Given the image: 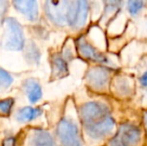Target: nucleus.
Wrapping results in <instances>:
<instances>
[{"label": "nucleus", "mask_w": 147, "mask_h": 146, "mask_svg": "<svg viewBox=\"0 0 147 146\" xmlns=\"http://www.w3.org/2000/svg\"><path fill=\"white\" fill-rule=\"evenodd\" d=\"M57 136L62 146H82L79 129L75 122L68 118H63L57 125Z\"/></svg>", "instance_id": "2"}, {"label": "nucleus", "mask_w": 147, "mask_h": 146, "mask_svg": "<svg viewBox=\"0 0 147 146\" xmlns=\"http://www.w3.org/2000/svg\"><path fill=\"white\" fill-rule=\"evenodd\" d=\"M89 4L87 1L69 2L66 20L69 26L73 28H81L85 25L88 18Z\"/></svg>", "instance_id": "4"}, {"label": "nucleus", "mask_w": 147, "mask_h": 146, "mask_svg": "<svg viewBox=\"0 0 147 146\" xmlns=\"http://www.w3.org/2000/svg\"><path fill=\"white\" fill-rule=\"evenodd\" d=\"M42 114V110L38 107H31L26 106L21 109H19L16 113V119L19 122H28L36 119Z\"/></svg>", "instance_id": "12"}, {"label": "nucleus", "mask_w": 147, "mask_h": 146, "mask_svg": "<svg viewBox=\"0 0 147 146\" xmlns=\"http://www.w3.org/2000/svg\"><path fill=\"white\" fill-rule=\"evenodd\" d=\"M6 31L7 37L5 40V48L8 50L19 51L22 50L25 43L23 29L18 21L14 18H6Z\"/></svg>", "instance_id": "3"}, {"label": "nucleus", "mask_w": 147, "mask_h": 146, "mask_svg": "<svg viewBox=\"0 0 147 146\" xmlns=\"http://www.w3.org/2000/svg\"><path fill=\"white\" fill-rule=\"evenodd\" d=\"M15 138L13 137H9V138L5 139L3 142V146H15Z\"/></svg>", "instance_id": "19"}, {"label": "nucleus", "mask_w": 147, "mask_h": 146, "mask_svg": "<svg viewBox=\"0 0 147 146\" xmlns=\"http://www.w3.org/2000/svg\"><path fill=\"white\" fill-rule=\"evenodd\" d=\"M13 105H14L13 98H6V99L0 100V114L9 115L11 113Z\"/></svg>", "instance_id": "16"}, {"label": "nucleus", "mask_w": 147, "mask_h": 146, "mask_svg": "<svg viewBox=\"0 0 147 146\" xmlns=\"http://www.w3.org/2000/svg\"><path fill=\"white\" fill-rule=\"evenodd\" d=\"M25 93L31 103H36L42 97V89L39 82L35 79H27L23 83Z\"/></svg>", "instance_id": "11"}, {"label": "nucleus", "mask_w": 147, "mask_h": 146, "mask_svg": "<svg viewBox=\"0 0 147 146\" xmlns=\"http://www.w3.org/2000/svg\"><path fill=\"white\" fill-rule=\"evenodd\" d=\"M13 82V78L8 72L0 67V90L8 88Z\"/></svg>", "instance_id": "15"}, {"label": "nucleus", "mask_w": 147, "mask_h": 146, "mask_svg": "<svg viewBox=\"0 0 147 146\" xmlns=\"http://www.w3.org/2000/svg\"><path fill=\"white\" fill-rule=\"evenodd\" d=\"M144 5L143 1H128L127 3V8L128 11L131 15H136L137 13H139L142 10Z\"/></svg>", "instance_id": "17"}, {"label": "nucleus", "mask_w": 147, "mask_h": 146, "mask_svg": "<svg viewBox=\"0 0 147 146\" xmlns=\"http://www.w3.org/2000/svg\"><path fill=\"white\" fill-rule=\"evenodd\" d=\"M13 6L23 15H25V17L27 19H29L30 21H35L38 18V4L36 1L33 0H19V1H13Z\"/></svg>", "instance_id": "9"}, {"label": "nucleus", "mask_w": 147, "mask_h": 146, "mask_svg": "<svg viewBox=\"0 0 147 146\" xmlns=\"http://www.w3.org/2000/svg\"><path fill=\"white\" fill-rule=\"evenodd\" d=\"M110 77V70L106 67L96 66L91 68L87 73V80L95 89H102L105 87Z\"/></svg>", "instance_id": "7"}, {"label": "nucleus", "mask_w": 147, "mask_h": 146, "mask_svg": "<svg viewBox=\"0 0 147 146\" xmlns=\"http://www.w3.org/2000/svg\"><path fill=\"white\" fill-rule=\"evenodd\" d=\"M140 83L143 86H147V71L141 76V78H140Z\"/></svg>", "instance_id": "20"}, {"label": "nucleus", "mask_w": 147, "mask_h": 146, "mask_svg": "<svg viewBox=\"0 0 147 146\" xmlns=\"http://www.w3.org/2000/svg\"><path fill=\"white\" fill-rule=\"evenodd\" d=\"M69 2H54V1H47L45 2V13L47 17L56 25H64L67 16V10Z\"/></svg>", "instance_id": "6"}, {"label": "nucleus", "mask_w": 147, "mask_h": 146, "mask_svg": "<svg viewBox=\"0 0 147 146\" xmlns=\"http://www.w3.org/2000/svg\"><path fill=\"white\" fill-rule=\"evenodd\" d=\"M52 65H53V73L58 77H63L68 72V66L67 61L65 57L61 55H55L52 59Z\"/></svg>", "instance_id": "13"}, {"label": "nucleus", "mask_w": 147, "mask_h": 146, "mask_svg": "<svg viewBox=\"0 0 147 146\" xmlns=\"http://www.w3.org/2000/svg\"><path fill=\"white\" fill-rule=\"evenodd\" d=\"M77 48L80 54L86 59H89V60L98 63H107V61H108L106 56H104L102 53H100L98 50H96L92 45H90L88 42H86L82 38L78 39Z\"/></svg>", "instance_id": "8"}, {"label": "nucleus", "mask_w": 147, "mask_h": 146, "mask_svg": "<svg viewBox=\"0 0 147 146\" xmlns=\"http://www.w3.org/2000/svg\"><path fill=\"white\" fill-rule=\"evenodd\" d=\"M111 117L110 110L100 102H87L80 108V118L84 128L96 125Z\"/></svg>", "instance_id": "1"}, {"label": "nucleus", "mask_w": 147, "mask_h": 146, "mask_svg": "<svg viewBox=\"0 0 147 146\" xmlns=\"http://www.w3.org/2000/svg\"><path fill=\"white\" fill-rule=\"evenodd\" d=\"M30 146H56L52 135L44 129H35L31 135Z\"/></svg>", "instance_id": "10"}, {"label": "nucleus", "mask_w": 147, "mask_h": 146, "mask_svg": "<svg viewBox=\"0 0 147 146\" xmlns=\"http://www.w3.org/2000/svg\"><path fill=\"white\" fill-rule=\"evenodd\" d=\"M6 7H7V2L0 1V22H1L2 19H3L4 14H5L6 10H7Z\"/></svg>", "instance_id": "18"}, {"label": "nucleus", "mask_w": 147, "mask_h": 146, "mask_svg": "<svg viewBox=\"0 0 147 146\" xmlns=\"http://www.w3.org/2000/svg\"><path fill=\"white\" fill-rule=\"evenodd\" d=\"M143 122H144V125H145V127L147 129V111H145L143 114Z\"/></svg>", "instance_id": "21"}, {"label": "nucleus", "mask_w": 147, "mask_h": 146, "mask_svg": "<svg viewBox=\"0 0 147 146\" xmlns=\"http://www.w3.org/2000/svg\"><path fill=\"white\" fill-rule=\"evenodd\" d=\"M141 132L137 126L125 123L110 141V146H135L140 141Z\"/></svg>", "instance_id": "5"}, {"label": "nucleus", "mask_w": 147, "mask_h": 146, "mask_svg": "<svg viewBox=\"0 0 147 146\" xmlns=\"http://www.w3.org/2000/svg\"><path fill=\"white\" fill-rule=\"evenodd\" d=\"M25 56L28 58V61L32 63H37L39 62V58H40V53L37 48V46L34 43H31L28 45L27 50H26Z\"/></svg>", "instance_id": "14"}]
</instances>
